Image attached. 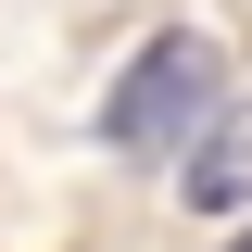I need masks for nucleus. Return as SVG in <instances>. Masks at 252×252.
<instances>
[{"instance_id":"f257e3e1","label":"nucleus","mask_w":252,"mask_h":252,"mask_svg":"<svg viewBox=\"0 0 252 252\" xmlns=\"http://www.w3.org/2000/svg\"><path fill=\"white\" fill-rule=\"evenodd\" d=\"M215 126V38L164 26L152 51L114 76V101H101V139L114 152H177V139H202Z\"/></svg>"},{"instance_id":"f03ea898","label":"nucleus","mask_w":252,"mask_h":252,"mask_svg":"<svg viewBox=\"0 0 252 252\" xmlns=\"http://www.w3.org/2000/svg\"><path fill=\"white\" fill-rule=\"evenodd\" d=\"M189 202H202V215H240V202H252V101L215 114V139L189 152Z\"/></svg>"},{"instance_id":"7ed1b4c3","label":"nucleus","mask_w":252,"mask_h":252,"mask_svg":"<svg viewBox=\"0 0 252 252\" xmlns=\"http://www.w3.org/2000/svg\"><path fill=\"white\" fill-rule=\"evenodd\" d=\"M227 252H252V240H227Z\"/></svg>"}]
</instances>
